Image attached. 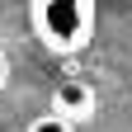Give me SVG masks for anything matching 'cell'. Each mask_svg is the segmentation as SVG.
Listing matches in <instances>:
<instances>
[{"label": "cell", "instance_id": "1", "mask_svg": "<svg viewBox=\"0 0 132 132\" xmlns=\"http://www.w3.org/2000/svg\"><path fill=\"white\" fill-rule=\"evenodd\" d=\"M33 33L43 47L71 57L94 38V0H33Z\"/></svg>", "mask_w": 132, "mask_h": 132}, {"label": "cell", "instance_id": "2", "mask_svg": "<svg viewBox=\"0 0 132 132\" xmlns=\"http://www.w3.org/2000/svg\"><path fill=\"white\" fill-rule=\"evenodd\" d=\"M52 109L61 118H71V123H85V118H94V90L85 80H66V85H57V94H52Z\"/></svg>", "mask_w": 132, "mask_h": 132}, {"label": "cell", "instance_id": "3", "mask_svg": "<svg viewBox=\"0 0 132 132\" xmlns=\"http://www.w3.org/2000/svg\"><path fill=\"white\" fill-rule=\"evenodd\" d=\"M28 132H76V123H71V118H61V113L52 109V113H43V118H33Z\"/></svg>", "mask_w": 132, "mask_h": 132}, {"label": "cell", "instance_id": "4", "mask_svg": "<svg viewBox=\"0 0 132 132\" xmlns=\"http://www.w3.org/2000/svg\"><path fill=\"white\" fill-rule=\"evenodd\" d=\"M5 80H10V57L0 52V90H5Z\"/></svg>", "mask_w": 132, "mask_h": 132}]
</instances>
